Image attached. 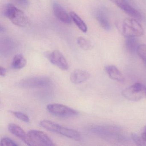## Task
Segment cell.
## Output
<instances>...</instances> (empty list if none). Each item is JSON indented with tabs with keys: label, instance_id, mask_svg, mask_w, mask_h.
Instances as JSON below:
<instances>
[{
	"label": "cell",
	"instance_id": "cell-1",
	"mask_svg": "<svg viewBox=\"0 0 146 146\" xmlns=\"http://www.w3.org/2000/svg\"><path fill=\"white\" fill-rule=\"evenodd\" d=\"M90 130L94 135L109 142L119 143L125 141L127 139L123 131L118 126L95 125Z\"/></svg>",
	"mask_w": 146,
	"mask_h": 146
},
{
	"label": "cell",
	"instance_id": "cell-2",
	"mask_svg": "<svg viewBox=\"0 0 146 146\" xmlns=\"http://www.w3.org/2000/svg\"><path fill=\"white\" fill-rule=\"evenodd\" d=\"M40 125L42 127L51 132L60 134L75 141L81 140V135L77 131L61 126L50 120H42L40 122Z\"/></svg>",
	"mask_w": 146,
	"mask_h": 146
},
{
	"label": "cell",
	"instance_id": "cell-3",
	"mask_svg": "<svg viewBox=\"0 0 146 146\" xmlns=\"http://www.w3.org/2000/svg\"><path fill=\"white\" fill-rule=\"evenodd\" d=\"M4 15L13 24L18 27H26L29 23V18L25 13L11 4H8L5 6Z\"/></svg>",
	"mask_w": 146,
	"mask_h": 146
},
{
	"label": "cell",
	"instance_id": "cell-4",
	"mask_svg": "<svg viewBox=\"0 0 146 146\" xmlns=\"http://www.w3.org/2000/svg\"><path fill=\"white\" fill-rule=\"evenodd\" d=\"M121 31L122 35L126 38L140 37L144 34L142 26L137 19L133 18H125L123 20Z\"/></svg>",
	"mask_w": 146,
	"mask_h": 146
},
{
	"label": "cell",
	"instance_id": "cell-5",
	"mask_svg": "<svg viewBox=\"0 0 146 146\" xmlns=\"http://www.w3.org/2000/svg\"><path fill=\"white\" fill-rule=\"evenodd\" d=\"M19 84L24 88H43L50 87L52 82L49 78L46 76H33L22 79Z\"/></svg>",
	"mask_w": 146,
	"mask_h": 146
},
{
	"label": "cell",
	"instance_id": "cell-6",
	"mask_svg": "<svg viewBox=\"0 0 146 146\" xmlns=\"http://www.w3.org/2000/svg\"><path fill=\"white\" fill-rule=\"evenodd\" d=\"M122 94L131 101H139L146 99V86L141 83H136L123 90Z\"/></svg>",
	"mask_w": 146,
	"mask_h": 146
},
{
	"label": "cell",
	"instance_id": "cell-7",
	"mask_svg": "<svg viewBox=\"0 0 146 146\" xmlns=\"http://www.w3.org/2000/svg\"><path fill=\"white\" fill-rule=\"evenodd\" d=\"M47 109L51 114L60 117H71L78 115L77 111L69 107L58 103H52L47 106Z\"/></svg>",
	"mask_w": 146,
	"mask_h": 146
},
{
	"label": "cell",
	"instance_id": "cell-8",
	"mask_svg": "<svg viewBox=\"0 0 146 146\" xmlns=\"http://www.w3.org/2000/svg\"><path fill=\"white\" fill-rule=\"evenodd\" d=\"M28 135L35 146H51L55 145L52 139L43 131L37 130H31Z\"/></svg>",
	"mask_w": 146,
	"mask_h": 146
},
{
	"label": "cell",
	"instance_id": "cell-9",
	"mask_svg": "<svg viewBox=\"0 0 146 146\" xmlns=\"http://www.w3.org/2000/svg\"><path fill=\"white\" fill-rule=\"evenodd\" d=\"M125 13L137 20H141L142 16L138 11L131 5L126 0H110Z\"/></svg>",
	"mask_w": 146,
	"mask_h": 146
},
{
	"label": "cell",
	"instance_id": "cell-10",
	"mask_svg": "<svg viewBox=\"0 0 146 146\" xmlns=\"http://www.w3.org/2000/svg\"><path fill=\"white\" fill-rule=\"evenodd\" d=\"M50 62L61 70H66L69 68L68 62L64 56L58 50H54L48 54Z\"/></svg>",
	"mask_w": 146,
	"mask_h": 146
},
{
	"label": "cell",
	"instance_id": "cell-11",
	"mask_svg": "<svg viewBox=\"0 0 146 146\" xmlns=\"http://www.w3.org/2000/svg\"><path fill=\"white\" fill-rule=\"evenodd\" d=\"M8 129L13 135L22 140L29 146H35L29 135L19 125L14 123H10Z\"/></svg>",
	"mask_w": 146,
	"mask_h": 146
},
{
	"label": "cell",
	"instance_id": "cell-12",
	"mask_svg": "<svg viewBox=\"0 0 146 146\" xmlns=\"http://www.w3.org/2000/svg\"><path fill=\"white\" fill-rule=\"evenodd\" d=\"M53 9L54 15L60 21L67 24L71 23L72 19L70 16H69L64 7L59 4L56 2H54Z\"/></svg>",
	"mask_w": 146,
	"mask_h": 146
},
{
	"label": "cell",
	"instance_id": "cell-13",
	"mask_svg": "<svg viewBox=\"0 0 146 146\" xmlns=\"http://www.w3.org/2000/svg\"><path fill=\"white\" fill-rule=\"evenodd\" d=\"M90 77V74L88 71L76 69L71 73L70 79L73 83L78 84L86 82Z\"/></svg>",
	"mask_w": 146,
	"mask_h": 146
},
{
	"label": "cell",
	"instance_id": "cell-14",
	"mask_svg": "<svg viewBox=\"0 0 146 146\" xmlns=\"http://www.w3.org/2000/svg\"><path fill=\"white\" fill-rule=\"evenodd\" d=\"M105 70L111 79L123 82H124V77L120 71L113 65H109L105 67Z\"/></svg>",
	"mask_w": 146,
	"mask_h": 146
},
{
	"label": "cell",
	"instance_id": "cell-15",
	"mask_svg": "<svg viewBox=\"0 0 146 146\" xmlns=\"http://www.w3.org/2000/svg\"><path fill=\"white\" fill-rule=\"evenodd\" d=\"M96 19L99 24L104 29L107 31H109L111 30V24L108 16L104 10L101 9L97 11L96 13Z\"/></svg>",
	"mask_w": 146,
	"mask_h": 146
},
{
	"label": "cell",
	"instance_id": "cell-16",
	"mask_svg": "<svg viewBox=\"0 0 146 146\" xmlns=\"http://www.w3.org/2000/svg\"><path fill=\"white\" fill-rule=\"evenodd\" d=\"M70 16L72 21L77 26L78 28L84 33H86L88 27L83 20L74 12H71Z\"/></svg>",
	"mask_w": 146,
	"mask_h": 146
},
{
	"label": "cell",
	"instance_id": "cell-17",
	"mask_svg": "<svg viewBox=\"0 0 146 146\" xmlns=\"http://www.w3.org/2000/svg\"><path fill=\"white\" fill-rule=\"evenodd\" d=\"M26 63V60L22 54H17L13 59L12 67L15 70H19L24 67Z\"/></svg>",
	"mask_w": 146,
	"mask_h": 146
},
{
	"label": "cell",
	"instance_id": "cell-18",
	"mask_svg": "<svg viewBox=\"0 0 146 146\" xmlns=\"http://www.w3.org/2000/svg\"><path fill=\"white\" fill-rule=\"evenodd\" d=\"M138 41L136 37L126 38L125 41V47L128 52L131 54L136 53L139 46Z\"/></svg>",
	"mask_w": 146,
	"mask_h": 146
},
{
	"label": "cell",
	"instance_id": "cell-19",
	"mask_svg": "<svg viewBox=\"0 0 146 146\" xmlns=\"http://www.w3.org/2000/svg\"><path fill=\"white\" fill-rule=\"evenodd\" d=\"M77 42L80 47L83 50H90L93 48V43L90 41L82 36L77 38Z\"/></svg>",
	"mask_w": 146,
	"mask_h": 146
},
{
	"label": "cell",
	"instance_id": "cell-20",
	"mask_svg": "<svg viewBox=\"0 0 146 146\" xmlns=\"http://www.w3.org/2000/svg\"><path fill=\"white\" fill-rule=\"evenodd\" d=\"M136 53L146 65V45H139Z\"/></svg>",
	"mask_w": 146,
	"mask_h": 146
},
{
	"label": "cell",
	"instance_id": "cell-21",
	"mask_svg": "<svg viewBox=\"0 0 146 146\" xmlns=\"http://www.w3.org/2000/svg\"><path fill=\"white\" fill-rule=\"evenodd\" d=\"M19 145L16 142L9 137H3L0 142L1 146H18Z\"/></svg>",
	"mask_w": 146,
	"mask_h": 146
},
{
	"label": "cell",
	"instance_id": "cell-22",
	"mask_svg": "<svg viewBox=\"0 0 146 146\" xmlns=\"http://www.w3.org/2000/svg\"><path fill=\"white\" fill-rule=\"evenodd\" d=\"M12 113L13 114L14 116L17 118L19 119L23 122H26V123H29L30 121V118L28 115L19 111H12Z\"/></svg>",
	"mask_w": 146,
	"mask_h": 146
},
{
	"label": "cell",
	"instance_id": "cell-23",
	"mask_svg": "<svg viewBox=\"0 0 146 146\" xmlns=\"http://www.w3.org/2000/svg\"><path fill=\"white\" fill-rule=\"evenodd\" d=\"M131 137L134 142L137 146H146V143L143 141L141 136L140 137L135 133H132Z\"/></svg>",
	"mask_w": 146,
	"mask_h": 146
},
{
	"label": "cell",
	"instance_id": "cell-24",
	"mask_svg": "<svg viewBox=\"0 0 146 146\" xmlns=\"http://www.w3.org/2000/svg\"><path fill=\"white\" fill-rule=\"evenodd\" d=\"M16 1L19 5L23 6H26L28 5V0H16Z\"/></svg>",
	"mask_w": 146,
	"mask_h": 146
},
{
	"label": "cell",
	"instance_id": "cell-25",
	"mask_svg": "<svg viewBox=\"0 0 146 146\" xmlns=\"http://www.w3.org/2000/svg\"><path fill=\"white\" fill-rule=\"evenodd\" d=\"M6 69L3 66H0V75L1 76H5L6 74Z\"/></svg>",
	"mask_w": 146,
	"mask_h": 146
},
{
	"label": "cell",
	"instance_id": "cell-26",
	"mask_svg": "<svg viewBox=\"0 0 146 146\" xmlns=\"http://www.w3.org/2000/svg\"><path fill=\"white\" fill-rule=\"evenodd\" d=\"M141 136L142 138H143V141L146 143V125H145V127H144L143 132L142 133Z\"/></svg>",
	"mask_w": 146,
	"mask_h": 146
}]
</instances>
